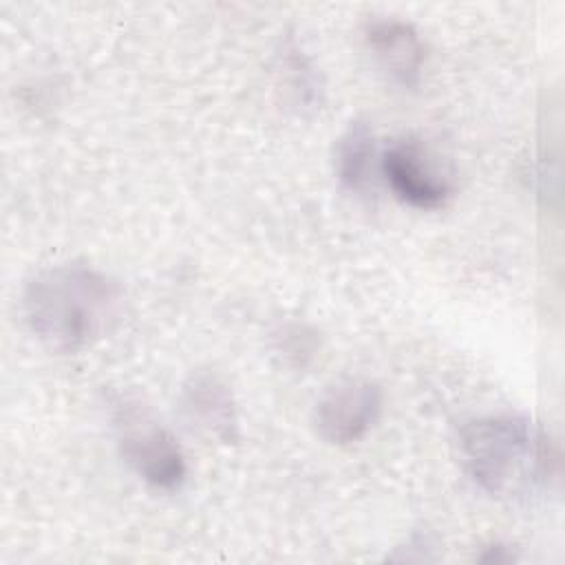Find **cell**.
Masks as SVG:
<instances>
[{
  "label": "cell",
  "instance_id": "6da1fadb",
  "mask_svg": "<svg viewBox=\"0 0 565 565\" xmlns=\"http://www.w3.org/2000/svg\"><path fill=\"white\" fill-rule=\"evenodd\" d=\"M115 278L86 263H55L29 278L22 311L29 329L53 351H79L104 338L121 313Z\"/></svg>",
  "mask_w": 565,
  "mask_h": 565
},
{
  "label": "cell",
  "instance_id": "7a4b0ae2",
  "mask_svg": "<svg viewBox=\"0 0 565 565\" xmlns=\"http://www.w3.org/2000/svg\"><path fill=\"white\" fill-rule=\"evenodd\" d=\"M459 450L470 479L490 494H512L558 477V450L550 435L523 415L501 413L468 422Z\"/></svg>",
  "mask_w": 565,
  "mask_h": 565
},
{
  "label": "cell",
  "instance_id": "3957f363",
  "mask_svg": "<svg viewBox=\"0 0 565 565\" xmlns=\"http://www.w3.org/2000/svg\"><path fill=\"white\" fill-rule=\"evenodd\" d=\"M113 406L121 459L148 486L168 492L179 490L188 477V466L177 437L139 402L121 397Z\"/></svg>",
  "mask_w": 565,
  "mask_h": 565
},
{
  "label": "cell",
  "instance_id": "277c9868",
  "mask_svg": "<svg viewBox=\"0 0 565 565\" xmlns=\"http://www.w3.org/2000/svg\"><path fill=\"white\" fill-rule=\"evenodd\" d=\"M382 404V391L375 382L362 377L340 380L313 406L316 433L333 446L355 444L380 422Z\"/></svg>",
  "mask_w": 565,
  "mask_h": 565
},
{
  "label": "cell",
  "instance_id": "5b68a950",
  "mask_svg": "<svg viewBox=\"0 0 565 565\" xmlns=\"http://www.w3.org/2000/svg\"><path fill=\"white\" fill-rule=\"evenodd\" d=\"M380 174L399 201L417 210L444 207L452 196L450 177L413 137L393 141L380 152Z\"/></svg>",
  "mask_w": 565,
  "mask_h": 565
},
{
  "label": "cell",
  "instance_id": "8992f818",
  "mask_svg": "<svg viewBox=\"0 0 565 565\" xmlns=\"http://www.w3.org/2000/svg\"><path fill=\"white\" fill-rule=\"evenodd\" d=\"M364 42L382 71L404 88H415L422 77L426 49L419 31L395 15L373 18L364 26Z\"/></svg>",
  "mask_w": 565,
  "mask_h": 565
},
{
  "label": "cell",
  "instance_id": "52a82bcc",
  "mask_svg": "<svg viewBox=\"0 0 565 565\" xmlns=\"http://www.w3.org/2000/svg\"><path fill=\"white\" fill-rule=\"evenodd\" d=\"M181 413L192 428L221 444L238 439V415L232 391L214 373L199 371L190 375L181 391Z\"/></svg>",
  "mask_w": 565,
  "mask_h": 565
},
{
  "label": "cell",
  "instance_id": "ba28073f",
  "mask_svg": "<svg viewBox=\"0 0 565 565\" xmlns=\"http://www.w3.org/2000/svg\"><path fill=\"white\" fill-rule=\"evenodd\" d=\"M333 170L340 185L358 196L373 190V174L380 170L373 130L364 121H351L333 148Z\"/></svg>",
  "mask_w": 565,
  "mask_h": 565
},
{
  "label": "cell",
  "instance_id": "9c48e42d",
  "mask_svg": "<svg viewBox=\"0 0 565 565\" xmlns=\"http://www.w3.org/2000/svg\"><path fill=\"white\" fill-rule=\"evenodd\" d=\"M282 73L289 82L291 93L305 102V104H313L318 99L320 93V84H318V73L311 64V60L305 55V51L294 44L287 42L282 49Z\"/></svg>",
  "mask_w": 565,
  "mask_h": 565
},
{
  "label": "cell",
  "instance_id": "30bf717a",
  "mask_svg": "<svg viewBox=\"0 0 565 565\" xmlns=\"http://www.w3.org/2000/svg\"><path fill=\"white\" fill-rule=\"evenodd\" d=\"M479 561H486V563H505V561H514V554L508 545H501V543H492L486 547V552L479 556Z\"/></svg>",
  "mask_w": 565,
  "mask_h": 565
}]
</instances>
